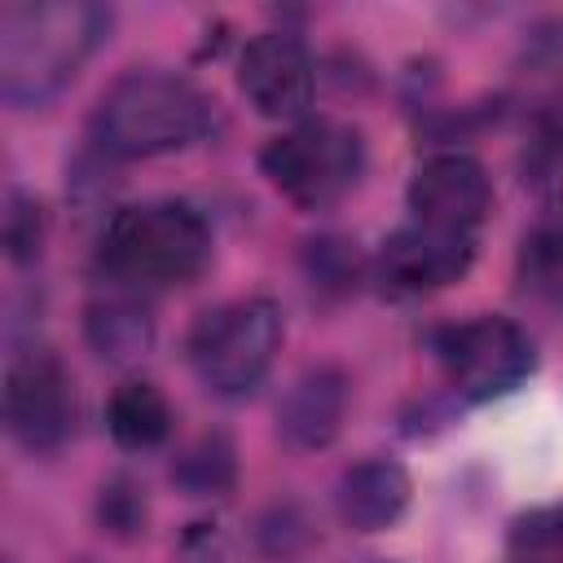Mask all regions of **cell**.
I'll list each match as a JSON object with an SVG mask.
<instances>
[{
    "label": "cell",
    "mask_w": 563,
    "mask_h": 563,
    "mask_svg": "<svg viewBox=\"0 0 563 563\" xmlns=\"http://www.w3.org/2000/svg\"><path fill=\"white\" fill-rule=\"evenodd\" d=\"M44 246V207L22 194V189H9L4 198V255L13 264H31Z\"/></svg>",
    "instance_id": "cell-17"
},
{
    "label": "cell",
    "mask_w": 563,
    "mask_h": 563,
    "mask_svg": "<svg viewBox=\"0 0 563 563\" xmlns=\"http://www.w3.org/2000/svg\"><path fill=\"white\" fill-rule=\"evenodd\" d=\"M172 479H176V488L185 497H224L233 488V479H238V453H233L229 435L211 431V435L194 440L176 457Z\"/></svg>",
    "instance_id": "cell-15"
},
{
    "label": "cell",
    "mask_w": 563,
    "mask_h": 563,
    "mask_svg": "<svg viewBox=\"0 0 563 563\" xmlns=\"http://www.w3.org/2000/svg\"><path fill=\"white\" fill-rule=\"evenodd\" d=\"M563 163V92L545 97L541 110L532 114V136H528V167L532 172H554Z\"/></svg>",
    "instance_id": "cell-19"
},
{
    "label": "cell",
    "mask_w": 563,
    "mask_h": 563,
    "mask_svg": "<svg viewBox=\"0 0 563 563\" xmlns=\"http://www.w3.org/2000/svg\"><path fill=\"white\" fill-rule=\"evenodd\" d=\"M312 57L286 31H264L242 48L238 88L264 119H299L312 106Z\"/></svg>",
    "instance_id": "cell-10"
},
{
    "label": "cell",
    "mask_w": 563,
    "mask_h": 563,
    "mask_svg": "<svg viewBox=\"0 0 563 563\" xmlns=\"http://www.w3.org/2000/svg\"><path fill=\"white\" fill-rule=\"evenodd\" d=\"M435 356L444 365V378L466 400H501L515 387L528 383L537 369V347L510 317L479 312L457 325H444L435 334Z\"/></svg>",
    "instance_id": "cell-6"
},
{
    "label": "cell",
    "mask_w": 563,
    "mask_h": 563,
    "mask_svg": "<svg viewBox=\"0 0 563 563\" xmlns=\"http://www.w3.org/2000/svg\"><path fill=\"white\" fill-rule=\"evenodd\" d=\"M106 427H110V435H114L119 449L141 453V449H154V444L167 440V431H172V405H167V396L154 383L128 378V383L114 387V396L106 405Z\"/></svg>",
    "instance_id": "cell-14"
},
{
    "label": "cell",
    "mask_w": 563,
    "mask_h": 563,
    "mask_svg": "<svg viewBox=\"0 0 563 563\" xmlns=\"http://www.w3.org/2000/svg\"><path fill=\"white\" fill-rule=\"evenodd\" d=\"M268 185L303 211L334 207L365 172V141L352 123L303 119L260 150Z\"/></svg>",
    "instance_id": "cell-4"
},
{
    "label": "cell",
    "mask_w": 563,
    "mask_h": 563,
    "mask_svg": "<svg viewBox=\"0 0 563 563\" xmlns=\"http://www.w3.org/2000/svg\"><path fill=\"white\" fill-rule=\"evenodd\" d=\"M110 31L88 0H18L0 9V97L18 110L53 101Z\"/></svg>",
    "instance_id": "cell-1"
},
{
    "label": "cell",
    "mask_w": 563,
    "mask_h": 563,
    "mask_svg": "<svg viewBox=\"0 0 563 563\" xmlns=\"http://www.w3.org/2000/svg\"><path fill=\"white\" fill-rule=\"evenodd\" d=\"M75 378L70 369L44 352L22 347L4 369V427L26 453H53L75 431Z\"/></svg>",
    "instance_id": "cell-7"
},
{
    "label": "cell",
    "mask_w": 563,
    "mask_h": 563,
    "mask_svg": "<svg viewBox=\"0 0 563 563\" xmlns=\"http://www.w3.org/2000/svg\"><path fill=\"white\" fill-rule=\"evenodd\" d=\"M97 519H101V528L114 532V537L141 532V528H145V493H141V484H132L128 475L110 479V484L101 488V497H97Z\"/></svg>",
    "instance_id": "cell-18"
},
{
    "label": "cell",
    "mask_w": 563,
    "mask_h": 563,
    "mask_svg": "<svg viewBox=\"0 0 563 563\" xmlns=\"http://www.w3.org/2000/svg\"><path fill=\"white\" fill-rule=\"evenodd\" d=\"M282 347V312L273 299H233L198 317L189 334V365L216 396L251 391Z\"/></svg>",
    "instance_id": "cell-5"
},
{
    "label": "cell",
    "mask_w": 563,
    "mask_h": 563,
    "mask_svg": "<svg viewBox=\"0 0 563 563\" xmlns=\"http://www.w3.org/2000/svg\"><path fill=\"white\" fill-rule=\"evenodd\" d=\"M84 334L92 343V352L110 365H132L150 352L154 343V321L145 312V303L119 286L110 295H97L88 308H84Z\"/></svg>",
    "instance_id": "cell-13"
},
{
    "label": "cell",
    "mask_w": 563,
    "mask_h": 563,
    "mask_svg": "<svg viewBox=\"0 0 563 563\" xmlns=\"http://www.w3.org/2000/svg\"><path fill=\"white\" fill-rule=\"evenodd\" d=\"M488 207H493V180L484 163H475L471 154L440 150L422 158L409 180V211L418 224L475 233Z\"/></svg>",
    "instance_id": "cell-9"
},
{
    "label": "cell",
    "mask_w": 563,
    "mask_h": 563,
    "mask_svg": "<svg viewBox=\"0 0 563 563\" xmlns=\"http://www.w3.org/2000/svg\"><path fill=\"white\" fill-rule=\"evenodd\" d=\"M308 541V532H303V519L286 506V510H273L264 523H260V545L268 550V554H295L299 545Z\"/></svg>",
    "instance_id": "cell-21"
},
{
    "label": "cell",
    "mask_w": 563,
    "mask_h": 563,
    "mask_svg": "<svg viewBox=\"0 0 563 563\" xmlns=\"http://www.w3.org/2000/svg\"><path fill=\"white\" fill-rule=\"evenodd\" d=\"M211 260V229L198 207L154 198L119 207L101 233V264L119 286H180Z\"/></svg>",
    "instance_id": "cell-3"
},
{
    "label": "cell",
    "mask_w": 563,
    "mask_h": 563,
    "mask_svg": "<svg viewBox=\"0 0 563 563\" xmlns=\"http://www.w3.org/2000/svg\"><path fill=\"white\" fill-rule=\"evenodd\" d=\"M303 273L321 295H352L361 282V251L352 238L321 233L303 246Z\"/></svg>",
    "instance_id": "cell-16"
},
{
    "label": "cell",
    "mask_w": 563,
    "mask_h": 563,
    "mask_svg": "<svg viewBox=\"0 0 563 563\" xmlns=\"http://www.w3.org/2000/svg\"><path fill=\"white\" fill-rule=\"evenodd\" d=\"M211 128L207 92L176 70H128L92 114V141L110 158H154L194 145Z\"/></svg>",
    "instance_id": "cell-2"
},
{
    "label": "cell",
    "mask_w": 563,
    "mask_h": 563,
    "mask_svg": "<svg viewBox=\"0 0 563 563\" xmlns=\"http://www.w3.org/2000/svg\"><path fill=\"white\" fill-rule=\"evenodd\" d=\"M471 260H475V233L409 220L383 242L374 268L391 295H427L457 282L471 268Z\"/></svg>",
    "instance_id": "cell-8"
},
{
    "label": "cell",
    "mask_w": 563,
    "mask_h": 563,
    "mask_svg": "<svg viewBox=\"0 0 563 563\" xmlns=\"http://www.w3.org/2000/svg\"><path fill=\"white\" fill-rule=\"evenodd\" d=\"M409 493H413V484H409L400 462L365 457V462L343 471V479L334 488V506H339V519L352 532H378V528H391L405 515Z\"/></svg>",
    "instance_id": "cell-12"
},
{
    "label": "cell",
    "mask_w": 563,
    "mask_h": 563,
    "mask_svg": "<svg viewBox=\"0 0 563 563\" xmlns=\"http://www.w3.org/2000/svg\"><path fill=\"white\" fill-rule=\"evenodd\" d=\"M356 563H391V559H356Z\"/></svg>",
    "instance_id": "cell-22"
},
{
    "label": "cell",
    "mask_w": 563,
    "mask_h": 563,
    "mask_svg": "<svg viewBox=\"0 0 563 563\" xmlns=\"http://www.w3.org/2000/svg\"><path fill=\"white\" fill-rule=\"evenodd\" d=\"M510 541H515L519 550H545V545H559V541H563V501H554V506H537V510H528L523 519H515Z\"/></svg>",
    "instance_id": "cell-20"
},
{
    "label": "cell",
    "mask_w": 563,
    "mask_h": 563,
    "mask_svg": "<svg viewBox=\"0 0 563 563\" xmlns=\"http://www.w3.org/2000/svg\"><path fill=\"white\" fill-rule=\"evenodd\" d=\"M343 413H347V378H343V369L312 365L286 387V396L277 405V431L295 449H325L339 435Z\"/></svg>",
    "instance_id": "cell-11"
}]
</instances>
